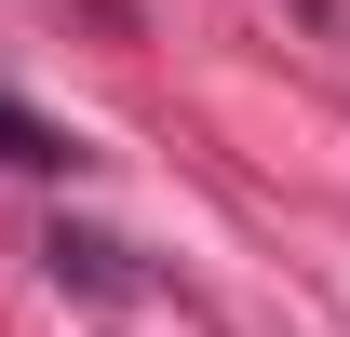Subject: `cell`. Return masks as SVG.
<instances>
[{"label":"cell","mask_w":350,"mask_h":337,"mask_svg":"<svg viewBox=\"0 0 350 337\" xmlns=\"http://www.w3.org/2000/svg\"><path fill=\"white\" fill-rule=\"evenodd\" d=\"M41 256H54V284H81V297H148V270H135L108 229H68V216H54V229H41Z\"/></svg>","instance_id":"obj_1"},{"label":"cell","mask_w":350,"mask_h":337,"mask_svg":"<svg viewBox=\"0 0 350 337\" xmlns=\"http://www.w3.org/2000/svg\"><path fill=\"white\" fill-rule=\"evenodd\" d=\"M0 162H27V175H54V162H81V149H68V135H54L41 108H14V95H0Z\"/></svg>","instance_id":"obj_2"}]
</instances>
